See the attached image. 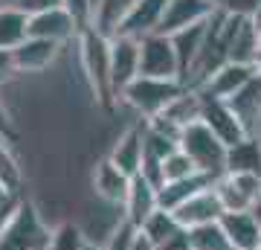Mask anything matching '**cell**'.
I'll return each mask as SVG.
<instances>
[{
    "instance_id": "30bf717a",
    "label": "cell",
    "mask_w": 261,
    "mask_h": 250,
    "mask_svg": "<svg viewBox=\"0 0 261 250\" xmlns=\"http://www.w3.org/2000/svg\"><path fill=\"white\" fill-rule=\"evenodd\" d=\"M111 163L119 166L128 177H137L142 172V160H145V120L134 122L119 134V140L111 148Z\"/></svg>"
},
{
    "instance_id": "4dcf8cb0",
    "label": "cell",
    "mask_w": 261,
    "mask_h": 250,
    "mask_svg": "<svg viewBox=\"0 0 261 250\" xmlns=\"http://www.w3.org/2000/svg\"><path fill=\"white\" fill-rule=\"evenodd\" d=\"M137 236H140V227H134L130 221L122 218V221L113 227L111 236L102 241V247L105 250H130L134 247V241H137Z\"/></svg>"
},
{
    "instance_id": "3957f363",
    "label": "cell",
    "mask_w": 261,
    "mask_h": 250,
    "mask_svg": "<svg viewBox=\"0 0 261 250\" xmlns=\"http://www.w3.org/2000/svg\"><path fill=\"white\" fill-rule=\"evenodd\" d=\"M183 90H186V84L180 79H145V76H140L137 82L128 84V90L122 93V102L134 108L148 122V120H157L160 113H166V108Z\"/></svg>"
},
{
    "instance_id": "d6a6232c",
    "label": "cell",
    "mask_w": 261,
    "mask_h": 250,
    "mask_svg": "<svg viewBox=\"0 0 261 250\" xmlns=\"http://www.w3.org/2000/svg\"><path fill=\"white\" fill-rule=\"evenodd\" d=\"M64 9L73 15L79 29H93V3L90 0H64Z\"/></svg>"
},
{
    "instance_id": "d6986e66",
    "label": "cell",
    "mask_w": 261,
    "mask_h": 250,
    "mask_svg": "<svg viewBox=\"0 0 261 250\" xmlns=\"http://www.w3.org/2000/svg\"><path fill=\"white\" fill-rule=\"evenodd\" d=\"M215 186V177L203 175V172H197L192 177H183V180H168L163 184L160 189V210H168V213H174L177 207H183L189 198H195V195L206 192V189H212Z\"/></svg>"
},
{
    "instance_id": "83f0119b",
    "label": "cell",
    "mask_w": 261,
    "mask_h": 250,
    "mask_svg": "<svg viewBox=\"0 0 261 250\" xmlns=\"http://www.w3.org/2000/svg\"><path fill=\"white\" fill-rule=\"evenodd\" d=\"M180 227H183V224H180L177 218H174V213H168V210H157V213L151 215L148 221L142 224L140 230L145 233V236H148V239L160 247V244H163V241H166L168 236H174V233H177Z\"/></svg>"
},
{
    "instance_id": "60d3db41",
    "label": "cell",
    "mask_w": 261,
    "mask_h": 250,
    "mask_svg": "<svg viewBox=\"0 0 261 250\" xmlns=\"http://www.w3.org/2000/svg\"><path fill=\"white\" fill-rule=\"evenodd\" d=\"M87 250H105V247L99 244V241H90V244H87Z\"/></svg>"
},
{
    "instance_id": "1f68e13d",
    "label": "cell",
    "mask_w": 261,
    "mask_h": 250,
    "mask_svg": "<svg viewBox=\"0 0 261 250\" xmlns=\"http://www.w3.org/2000/svg\"><path fill=\"white\" fill-rule=\"evenodd\" d=\"M218 6H221L226 15L255 20V18H258V12H261V0H221Z\"/></svg>"
},
{
    "instance_id": "277c9868",
    "label": "cell",
    "mask_w": 261,
    "mask_h": 250,
    "mask_svg": "<svg viewBox=\"0 0 261 250\" xmlns=\"http://www.w3.org/2000/svg\"><path fill=\"white\" fill-rule=\"evenodd\" d=\"M180 151H186L189 160L197 166V172H203V175L215 177V180L226 172V151L229 148L215 137L203 122H195V125L183 128V134H180Z\"/></svg>"
},
{
    "instance_id": "5bb4252c",
    "label": "cell",
    "mask_w": 261,
    "mask_h": 250,
    "mask_svg": "<svg viewBox=\"0 0 261 250\" xmlns=\"http://www.w3.org/2000/svg\"><path fill=\"white\" fill-rule=\"evenodd\" d=\"M258 73L252 64H238V61H226L218 73H212V79L200 87L206 99H221V102H229L238 90H244V84L250 82L252 76Z\"/></svg>"
},
{
    "instance_id": "7c38bea8",
    "label": "cell",
    "mask_w": 261,
    "mask_h": 250,
    "mask_svg": "<svg viewBox=\"0 0 261 250\" xmlns=\"http://www.w3.org/2000/svg\"><path fill=\"white\" fill-rule=\"evenodd\" d=\"M166 6H168V0H137L134 9H130L128 15H125V20L119 24V32H116V35L134 38V41L157 35L160 24H163V15H166Z\"/></svg>"
},
{
    "instance_id": "9c48e42d",
    "label": "cell",
    "mask_w": 261,
    "mask_h": 250,
    "mask_svg": "<svg viewBox=\"0 0 261 250\" xmlns=\"http://www.w3.org/2000/svg\"><path fill=\"white\" fill-rule=\"evenodd\" d=\"M215 12H218V3L215 0H168L157 35H177L183 29L209 20Z\"/></svg>"
},
{
    "instance_id": "9a60e30c",
    "label": "cell",
    "mask_w": 261,
    "mask_h": 250,
    "mask_svg": "<svg viewBox=\"0 0 261 250\" xmlns=\"http://www.w3.org/2000/svg\"><path fill=\"white\" fill-rule=\"evenodd\" d=\"M93 192L102 204H111V207H122L125 198H128V189H130V177L122 172L119 166H113L111 157H105L96 163L93 169Z\"/></svg>"
},
{
    "instance_id": "836d02e7",
    "label": "cell",
    "mask_w": 261,
    "mask_h": 250,
    "mask_svg": "<svg viewBox=\"0 0 261 250\" xmlns=\"http://www.w3.org/2000/svg\"><path fill=\"white\" fill-rule=\"evenodd\" d=\"M157 250H192V236H189L186 227H180L174 236H168Z\"/></svg>"
},
{
    "instance_id": "6da1fadb",
    "label": "cell",
    "mask_w": 261,
    "mask_h": 250,
    "mask_svg": "<svg viewBox=\"0 0 261 250\" xmlns=\"http://www.w3.org/2000/svg\"><path fill=\"white\" fill-rule=\"evenodd\" d=\"M79 41V61H82L84 79L90 84V90L105 108H113L116 96H113V82H111V38L96 32V29H84Z\"/></svg>"
},
{
    "instance_id": "cb8c5ba5",
    "label": "cell",
    "mask_w": 261,
    "mask_h": 250,
    "mask_svg": "<svg viewBox=\"0 0 261 250\" xmlns=\"http://www.w3.org/2000/svg\"><path fill=\"white\" fill-rule=\"evenodd\" d=\"M27 38H29V12L18 9V6L0 9V50L15 53Z\"/></svg>"
},
{
    "instance_id": "f546056e",
    "label": "cell",
    "mask_w": 261,
    "mask_h": 250,
    "mask_svg": "<svg viewBox=\"0 0 261 250\" xmlns=\"http://www.w3.org/2000/svg\"><path fill=\"white\" fill-rule=\"evenodd\" d=\"M192 175H197V166L189 160L186 151H180V148L163 163V177H166V184L168 180H183V177H192Z\"/></svg>"
},
{
    "instance_id": "7bdbcfd3",
    "label": "cell",
    "mask_w": 261,
    "mask_h": 250,
    "mask_svg": "<svg viewBox=\"0 0 261 250\" xmlns=\"http://www.w3.org/2000/svg\"><path fill=\"white\" fill-rule=\"evenodd\" d=\"M255 20H258V24H261V12H258V18H255Z\"/></svg>"
},
{
    "instance_id": "b9f144b4",
    "label": "cell",
    "mask_w": 261,
    "mask_h": 250,
    "mask_svg": "<svg viewBox=\"0 0 261 250\" xmlns=\"http://www.w3.org/2000/svg\"><path fill=\"white\" fill-rule=\"evenodd\" d=\"M90 3H93V18H96V9L102 6V0H90Z\"/></svg>"
},
{
    "instance_id": "2e32d148",
    "label": "cell",
    "mask_w": 261,
    "mask_h": 250,
    "mask_svg": "<svg viewBox=\"0 0 261 250\" xmlns=\"http://www.w3.org/2000/svg\"><path fill=\"white\" fill-rule=\"evenodd\" d=\"M224 204H221V198L218 192L212 189H206V192L195 195V198H189L183 207L174 210V218H177L186 230H195V227H203V224H215L221 221V215H224Z\"/></svg>"
},
{
    "instance_id": "7a4b0ae2",
    "label": "cell",
    "mask_w": 261,
    "mask_h": 250,
    "mask_svg": "<svg viewBox=\"0 0 261 250\" xmlns=\"http://www.w3.org/2000/svg\"><path fill=\"white\" fill-rule=\"evenodd\" d=\"M53 227L44 221L35 204L18 201L0 224V250H49Z\"/></svg>"
},
{
    "instance_id": "7402d4cb",
    "label": "cell",
    "mask_w": 261,
    "mask_h": 250,
    "mask_svg": "<svg viewBox=\"0 0 261 250\" xmlns=\"http://www.w3.org/2000/svg\"><path fill=\"white\" fill-rule=\"evenodd\" d=\"M232 111L241 117V122L247 125L250 134H258L261 137V73H255L250 82L244 84V90H238L229 99Z\"/></svg>"
},
{
    "instance_id": "e0dca14e",
    "label": "cell",
    "mask_w": 261,
    "mask_h": 250,
    "mask_svg": "<svg viewBox=\"0 0 261 250\" xmlns=\"http://www.w3.org/2000/svg\"><path fill=\"white\" fill-rule=\"evenodd\" d=\"M206 35H209V20L197 24V27H189L177 35H168L171 44H174V53H177V61H180V82L186 84L192 67L197 64V58L203 53V44H206Z\"/></svg>"
},
{
    "instance_id": "f35d334b",
    "label": "cell",
    "mask_w": 261,
    "mask_h": 250,
    "mask_svg": "<svg viewBox=\"0 0 261 250\" xmlns=\"http://www.w3.org/2000/svg\"><path fill=\"white\" fill-rule=\"evenodd\" d=\"M9 6H23V0H0V9H9Z\"/></svg>"
},
{
    "instance_id": "ab89813d",
    "label": "cell",
    "mask_w": 261,
    "mask_h": 250,
    "mask_svg": "<svg viewBox=\"0 0 261 250\" xmlns=\"http://www.w3.org/2000/svg\"><path fill=\"white\" fill-rule=\"evenodd\" d=\"M250 213H252V215H255V221H258V230H261V198H258V204L252 207Z\"/></svg>"
},
{
    "instance_id": "484cf974",
    "label": "cell",
    "mask_w": 261,
    "mask_h": 250,
    "mask_svg": "<svg viewBox=\"0 0 261 250\" xmlns=\"http://www.w3.org/2000/svg\"><path fill=\"white\" fill-rule=\"evenodd\" d=\"M90 239L84 233L82 224L73 221H61L53 227V236H49V250H87Z\"/></svg>"
},
{
    "instance_id": "74e56055",
    "label": "cell",
    "mask_w": 261,
    "mask_h": 250,
    "mask_svg": "<svg viewBox=\"0 0 261 250\" xmlns=\"http://www.w3.org/2000/svg\"><path fill=\"white\" fill-rule=\"evenodd\" d=\"M130 250H157V244H154V241L140 230V236H137V241H134V247H130Z\"/></svg>"
},
{
    "instance_id": "5b68a950",
    "label": "cell",
    "mask_w": 261,
    "mask_h": 250,
    "mask_svg": "<svg viewBox=\"0 0 261 250\" xmlns=\"http://www.w3.org/2000/svg\"><path fill=\"white\" fill-rule=\"evenodd\" d=\"M140 76H145V79H180V61L168 35H148L140 41Z\"/></svg>"
},
{
    "instance_id": "44dd1931",
    "label": "cell",
    "mask_w": 261,
    "mask_h": 250,
    "mask_svg": "<svg viewBox=\"0 0 261 250\" xmlns=\"http://www.w3.org/2000/svg\"><path fill=\"white\" fill-rule=\"evenodd\" d=\"M226 172L229 175L261 177V137L258 134H252V137L229 146V151H226Z\"/></svg>"
},
{
    "instance_id": "603a6c76",
    "label": "cell",
    "mask_w": 261,
    "mask_h": 250,
    "mask_svg": "<svg viewBox=\"0 0 261 250\" xmlns=\"http://www.w3.org/2000/svg\"><path fill=\"white\" fill-rule=\"evenodd\" d=\"M160 117H166L168 122H174L180 131L189 128V125H195V122H200V117H203V93L195 90V87H186V90L166 108V113H160Z\"/></svg>"
},
{
    "instance_id": "8992f818",
    "label": "cell",
    "mask_w": 261,
    "mask_h": 250,
    "mask_svg": "<svg viewBox=\"0 0 261 250\" xmlns=\"http://www.w3.org/2000/svg\"><path fill=\"white\" fill-rule=\"evenodd\" d=\"M140 79V41L125 35L111 38V82L113 96L122 99V93L128 90L130 82Z\"/></svg>"
},
{
    "instance_id": "ee69618b",
    "label": "cell",
    "mask_w": 261,
    "mask_h": 250,
    "mask_svg": "<svg viewBox=\"0 0 261 250\" xmlns=\"http://www.w3.org/2000/svg\"><path fill=\"white\" fill-rule=\"evenodd\" d=\"M215 3H221V0H215Z\"/></svg>"
},
{
    "instance_id": "8fae6325",
    "label": "cell",
    "mask_w": 261,
    "mask_h": 250,
    "mask_svg": "<svg viewBox=\"0 0 261 250\" xmlns=\"http://www.w3.org/2000/svg\"><path fill=\"white\" fill-rule=\"evenodd\" d=\"M79 35H82V29L64 6L29 15V38H44V41H53V44L61 47Z\"/></svg>"
},
{
    "instance_id": "f1b7e54d",
    "label": "cell",
    "mask_w": 261,
    "mask_h": 250,
    "mask_svg": "<svg viewBox=\"0 0 261 250\" xmlns=\"http://www.w3.org/2000/svg\"><path fill=\"white\" fill-rule=\"evenodd\" d=\"M0 184L15 195H18L20 184H23L20 163H18V157H15V151H12L9 140H3V137H0Z\"/></svg>"
},
{
    "instance_id": "4fadbf2b",
    "label": "cell",
    "mask_w": 261,
    "mask_h": 250,
    "mask_svg": "<svg viewBox=\"0 0 261 250\" xmlns=\"http://www.w3.org/2000/svg\"><path fill=\"white\" fill-rule=\"evenodd\" d=\"M157 210H160V189L151 184V180H145L142 175L130 177L128 198H125V204H122L125 221H130L134 227H142Z\"/></svg>"
},
{
    "instance_id": "ba28073f",
    "label": "cell",
    "mask_w": 261,
    "mask_h": 250,
    "mask_svg": "<svg viewBox=\"0 0 261 250\" xmlns=\"http://www.w3.org/2000/svg\"><path fill=\"white\" fill-rule=\"evenodd\" d=\"M215 192L226 213H250L261 198V177L250 175H221L215 180Z\"/></svg>"
},
{
    "instance_id": "ac0fdd59",
    "label": "cell",
    "mask_w": 261,
    "mask_h": 250,
    "mask_svg": "<svg viewBox=\"0 0 261 250\" xmlns=\"http://www.w3.org/2000/svg\"><path fill=\"white\" fill-rule=\"evenodd\" d=\"M221 227L232 250H261V230L252 213H224Z\"/></svg>"
},
{
    "instance_id": "ffe728a7",
    "label": "cell",
    "mask_w": 261,
    "mask_h": 250,
    "mask_svg": "<svg viewBox=\"0 0 261 250\" xmlns=\"http://www.w3.org/2000/svg\"><path fill=\"white\" fill-rule=\"evenodd\" d=\"M58 50H61V47L53 44V41H44V38H27L12 56H15L18 73H41V70H47V67L56 61Z\"/></svg>"
},
{
    "instance_id": "d4e9b609",
    "label": "cell",
    "mask_w": 261,
    "mask_h": 250,
    "mask_svg": "<svg viewBox=\"0 0 261 250\" xmlns=\"http://www.w3.org/2000/svg\"><path fill=\"white\" fill-rule=\"evenodd\" d=\"M137 0H102V6L96 9V18H93V29L102 32V35L113 38L119 32V24L125 20L130 9H134Z\"/></svg>"
},
{
    "instance_id": "4316f807",
    "label": "cell",
    "mask_w": 261,
    "mask_h": 250,
    "mask_svg": "<svg viewBox=\"0 0 261 250\" xmlns=\"http://www.w3.org/2000/svg\"><path fill=\"white\" fill-rule=\"evenodd\" d=\"M189 236H192V250H232L221 221L195 227V230H189Z\"/></svg>"
},
{
    "instance_id": "d590c367",
    "label": "cell",
    "mask_w": 261,
    "mask_h": 250,
    "mask_svg": "<svg viewBox=\"0 0 261 250\" xmlns=\"http://www.w3.org/2000/svg\"><path fill=\"white\" fill-rule=\"evenodd\" d=\"M58 6H64V0H23V6H20V9L29 12V15H35V12L58 9Z\"/></svg>"
},
{
    "instance_id": "52a82bcc",
    "label": "cell",
    "mask_w": 261,
    "mask_h": 250,
    "mask_svg": "<svg viewBox=\"0 0 261 250\" xmlns=\"http://www.w3.org/2000/svg\"><path fill=\"white\" fill-rule=\"evenodd\" d=\"M200 122L226 148L235 146V143H241V140H247V137H252L250 131H247V125L241 122V117L232 111V105L221 102V99H206L203 96V117H200Z\"/></svg>"
},
{
    "instance_id": "e575fe53",
    "label": "cell",
    "mask_w": 261,
    "mask_h": 250,
    "mask_svg": "<svg viewBox=\"0 0 261 250\" xmlns=\"http://www.w3.org/2000/svg\"><path fill=\"white\" fill-rule=\"evenodd\" d=\"M15 73H18V67H15V56H12L9 50H0V84H6Z\"/></svg>"
},
{
    "instance_id": "8d00e7d4",
    "label": "cell",
    "mask_w": 261,
    "mask_h": 250,
    "mask_svg": "<svg viewBox=\"0 0 261 250\" xmlns=\"http://www.w3.org/2000/svg\"><path fill=\"white\" fill-rule=\"evenodd\" d=\"M0 137H3V140L15 137V125H12V117H9V111H6L3 99H0Z\"/></svg>"
}]
</instances>
